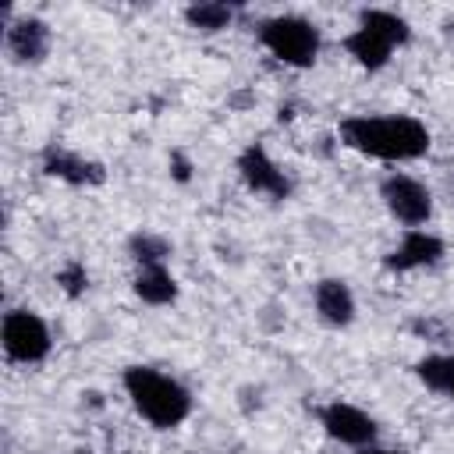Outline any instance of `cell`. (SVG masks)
<instances>
[{"label": "cell", "mask_w": 454, "mask_h": 454, "mask_svg": "<svg viewBox=\"0 0 454 454\" xmlns=\"http://www.w3.org/2000/svg\"><path fill=\"white\" fill-rule=\"evenodd\" d=\"M358 28H369L372 35H380V39L390 43V46H404V43L411 39V25H408L401 14L380 11V7L362 11V14H358Z\"/></svg>", "instance_id": "obj_13"}, {"label": "cell", "mask_w": 454, "mask_h": 454, "mask_svg": "<svg viewBox=\"0 0 454 454\" xmlns=\"http://www.w3.org/2000/svg\"><path fill=\"white\" fill-rule=\"evenodd\" d=\"M74 454H85V450H74Z\"/></svg>", "instance_id": "obj_21"}, {"label": "cell", "mask_w": 454, "mask_h": 454, "mask_svg": "<svg viewBox=\"0 0 454 454\" xmlns=\"http://www.w3.org/2000/svg\"><path fill=\"white\" fill-rule=\"evenodd\" d=\"M319 422H323V429H326L333 440H340V443H348V447H372V440H376V422H372L362 408L344 404V401L326 404V408L319 411Z\"/></svg>", "instance_id": "obj_6"}, {"label": "cell", "mask_w": 454, "mask_h": 454, "mask_svg": "<svg viewBox=\"0 0 454 454\" xmlns=\"http://www.w3.org/2000/svg\"><path fill=\"white\" fill-rule=\"evenodd\" d=\"M380 195H383L387 209H390L401 223H408V227L426 223L429 213H433V195H429V188H426L422 181L408 177V174H390V177H383Z\"/></svg>", "instance_id": "obj_5"}, {"label": "cell", "mask_w": 454, "mask_h": 454, "mask_svg": "<svg viewBox=\"0 0 454 454\" xmlns=\"http://www.w3.org/2000/svg\"><path fill=\"white\" fill-rule=\"evenodd\" d=\"M0 340H4V351L11 362H43L50 355V330L46 323L28 312V309H11L4 316V326H0Z\"/></svg>", "instance_id": "obj_4"}, {"label": "cell", "mask_w": 454, "mask_h": 454, "mask_svg": "<svg viewBox=\"0 0 454 454\" xmlns=\"http://www.w3.org/2000/svg\"><path fill=\"white\" fill-rule=\"evenodd\" d=\"M316 312L323 323L330 326H348L355 319V298H351V287L337 277H326L316 284Z\"/></svg>", "instance_id": "obj_10"}, {"label": "cell", "mask_w": 454, "mask_h": 454, "mask_svg": "<svg viewBox=\"0 0 454 454\" xmlns=\"http://www.w3.org/2000/svg\"><path fill=\"white\" fill-rule=\"evenodd\" d=\"M170 174H174V181H181V184H184V181L192 177V163H188L181 153H174V156H170Z\"/></svg>", "instance_id": "obj_19"}, {"label": "cell", "mask_w": 454, "mask_h": 454, "mask_svg": "<svg viewBox=\"0 0 454 454\" xmlns=\"http://www.w3.org/2000/svg\"><path fill=\"white\" fill-rule=\"evenodd\" d=\"M259 43L284 64L291 67H312L316 53H319V28L298 14H280L262 21L259 28Z\"/></svg>", "instance_id": "obj_3"}, {"label": "cell", "mask_w": 454, "mask_h": 454, "mask_svg": "<svg viewBox=\"0 0 454 454\" xmlns=\"http://www.w3.org/2000/svg\"><path fill=\"white\" fill-rule=\"evenodd\" d=\"M7 50L18 64H39L50 50V25L43 18H21L7 25Z\"/></svg>", "instance_id": "obj_8"}, {"label": "cell", "mask_w": 454, "mask_h": 454, "mask_svg": "<svg viewBox=\"0 0 454 454\" xmlns=\"http://www.w3.org/2000/svg\"><path fill=\"white\" fill-rule=\"evenodd\" d=\"M238 170H241V181L259 192V195H270V199H287L291 195V181L284 177V170L266 156L262 145H248L241 156H238Z\"/></svg>", "instance_id": "obj_7"}, {"label": "cell", "mask_w": 454, "mask_h": 454, "mask_svg": "<svg viewBox=\"0 0 454 454\" xmlns=\"http://www.w3.org/2000/svg\"><path fill=\"white\" fill-rule=\"evenodd\" d=\"M231 18H234V11L227 4H192V7H184V21L199 32H220V28L231 25Z\"/></svg>", "instance_id": "obj_17"}, {"label": "cell", "mask_w": 454, "mask_h": 454, "mask_svg": "<svg viewBox=\"0 0 454 454\" xmlns=\"http://www.w3.org/2000/svg\"><path fill=\"white\" fill-rule=\"evenodd\" d=\"M443 255V241L436 234H426V231H408L401 238V245L387 255V270H397V273H408V270H419V266H433L440 262Z\"/></svg>", "instance_id": "obj_9"}, {"label": "cell", "mask_w": 454, "mask_h": 454, "mask_svg": "<svg viewBox=\"0 0 454 454\" xmlns=\"http://www.w3.org/2000/svg\"><path fill=\"white\" fill-rule=\"evenodd\" d=\"M358 454H401V450H383V447H358Z\"/></svg>", "instance_id": "obj_20"}, {"label": "cell", "mask_w": 454, "mask_h": 454, "mask_svg": "<svg viewBox=\"0 0 454 454\" xmlns=\"http://www.w3.org/2000/svg\"><path fill=\"white\" fill-rule=\"evenodd\" d=\"M415 372L429 390L454 397V355H426L415 365Z\"/></svg>", "instance_id": "obj_15"}, {"label": "cell", "mask_w": 454, "mask_h": 454, "mask_svg": "<svg viewBox=\"0 0 454 454\" xmlns=\"http://www.w3.org/2000/svg\"><path fill=\"white\" fill-rule=\"evenodd\" d=\"M344 50L362 64V67H369V71H380L387 60H390V43H383L380 35H372L369 28H355L348 39H344Z\"/></svg>", "instance_id": "obj_14"}, {"label": "cell", "mask_w": 454, "mask_h": 454, "mask_svg": "<svg viewBox=\"0 0 454 454\" xmlns=\"http://www.w3.org/2000/svg\"><path fill=\"white\" fill-rule=\"evenodd\" d=\"M340 138L344 145L372 156V160H387V163H401V160H419L429 153V128L419 117L408 114H387V117H344L340 121Z\"/></svg>", "instance_id": "obj_1"}, {"label": "cell", "mask_w": 454, "mask_h": 454, "mask_svg": "<svg viewBox=\"0 0 454 454\" xmlns=\"http://www.w3.org/2000/svg\"><path fill=\"white\" fill-rule=\"evenodd\" d=\"M57 284L64 287L67 298H78V294L85 291V284H89V273H85V266H82L78 259H71V262H64V266L57 270Z\"/></svg>", "instance_id": "obj_18"}, {"label": "cell", "mask_w": 454, "mask_h": 454, "mask_svg": "<svg viewBox=\"0 0 454 454\" xmlns=\"http://www.w3.org/2000/svg\"><path fill=\"white\" fill-rule=\"evenodd\" d=\"M124 390L138 415L156 429H174L192 411V394L167 372H156L149 365H128L124 369Z\"/></svg>", "instance_id": "obj_2"}, {"label": "cell", "mask_w": 454, "mask_h": 454, "mask_svg": "<svg viewBox=\"0 0 454 454\" xmlns=\"http://www.w3.org/2000/svg\"><path fill=\"white\" fill-rule=\"evenodd\" d=\"M43 170H46L50 177L67 181V184H99V181L106 177L99 163L82 160V156L64 153V149H46V163H43Z\"/></svg>", "instance_id": "obj_11"}, {"label": "cell", "mask_w": 454, "mask_h": 454, "mask_svg": "<svg viewBox=\"0 0 454 454\" xmlns=\"http://www.w3.org/2000/svg\"><path fill=\"white\" fill-rule=\"evenodd\" d=\"M128 252L138 266H163V259L170 255V241L153 234V231H138V234H131Z\"/></svg>", "instance_id": "obj_16"}, {"label": "cell", "mask_w": 454, "mask_h": 454, "mask_svg": "<svg viewBox=\"0 0 454 454\" xmlns=\"http://www.w3.org/2000/svg\"><path fill=\"white\" fill-rule=\"evenodd\" d=\"M135 294L149 305H170L177 298V280L163 266H138L135 273Z\"/></svg>", "instance_id": "obj_12"}]
</instances>
